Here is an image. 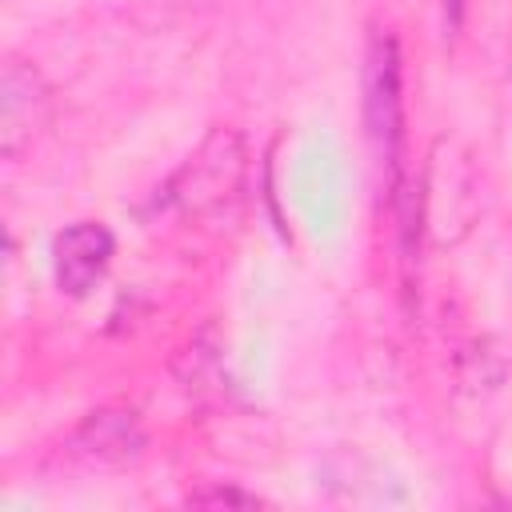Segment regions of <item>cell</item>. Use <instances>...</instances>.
<instances>
[{"mask_svg":"<svg viewBox=\"0 0 512 512\" xmlns=\"http://www.w3.org/2000/svg\"><path fill=\"white\" fill-rule=\"evenodd\" d=\"M48 116V88L32 64L8 60L0 76V152L16 156Z\"/></svg>","mask_w":512,"mask_h":512,"instance_id":"1","label":"cell"},{"mask_svg":"<svg viewBox=\"0 0 512 512\" xmlns=\"http://www.w3.org/2000/svg\"><path fill=\"white\" fill-rule=\"evenodd\" d=\"M364 116L376 148L396 160V140H400V60L392 36H376L368 52V72H364Z\"/></svg>","mask_w":512,"mask_h":512,"instance_id":"2","label":"cell"},{"mask_svg":"<svg viewBox=\"0 0 512 512\" xmlns=\"http://www.w3.org/2000/svg\"><path fill=\"white\" fill-rule=\"evenodd\" d=\"M56 284L72 296H84L112 260V232L104 224H72L56 236Z\"/></svg>","mask_w":512,"mask_h":512,"instance_id":"3","label":"cell"},{"mask_svg":"<svg viewBox=\"0 0 512 512\" xmlns=\"http://www.w3.org/2000/svg\"><path fill=\"white\" fill-rule=\"evenodd\" d=\"M72 444H76V452H84L96 464H120V460H132L144 440H140L132 416H124V412H96L76 432Z\"/></svg>","mask_w":512,"mask_h":512,"instance_id":"4","label":"cell"},{"mask_svg":"<svg viewBox=\"0 0 512 512\" xmlns=\"http://www.w3.org/2000/svg\"><path fill=\"white\" fill-rule=\"evenodd\" d=\"M196 504H252V500L240 492H200Z\"/></svg>","mask_w":512,"mask_h":512,"instance_id":"5","label":"cell"},{"mask_svg":"<svg viewBox=\"0 0 512 512\" xmlns=\"http://www.w3.org/2000/svg\"><path fill=\"white\" fill-rule=\"evenodd\" d=\"M460 8H464V0H444V12H448V24L452 28L460 24Z\"/></svg>","mask_w":512,"mask_h":512,"instance_id":"6","label":"cell"}]
</instances>
